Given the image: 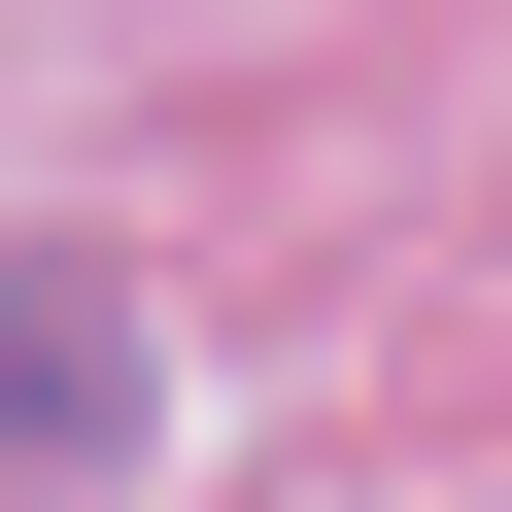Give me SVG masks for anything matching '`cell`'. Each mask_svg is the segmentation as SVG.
<instances>
[{"instance_id": "obj_1", "label": "cell", "mask_w": 512, "mask_h": 512, "mask_svg": "<svg viewBox=\"0 0 512 512\" xmlns=\"http://www.w3.org/2000/svg\"><path fill=\"white\" fill-rule=\"evenodd\" d=\"M137 410H171L137 274H103V239H0V512H69V478H137Z\"/></svg>"}]
</instances>
